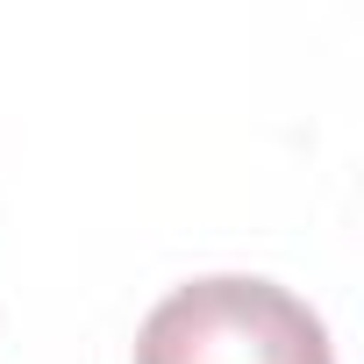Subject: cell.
<instances>
[{
  "label": "cell",
  "mask_w": 364,
  "mask_h": 364,
  "mask_svg": "<svg viewBox=\"0 0 364 364\" xmlns=\"http://www.w3.org/2000/svg\"><path fill=\"white\" fill-rule=\"evenodd\" d=\"M136 364H336L307 300L272 279H193L150 307Z\"/></svg>",
  "instance_id": "6da1fadb"
}]
</instances>
